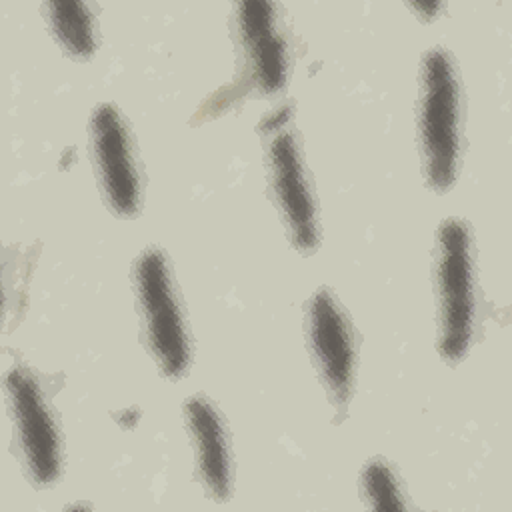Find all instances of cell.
Wrapping results in <instances>:
<instances>
[{"label":"cell","mask_w":512,"mask_h":512,"mask_svg":"<svg viewBox=\"0 0 512 512\" xmlns=\"http://www.w3.org/2000/svg\"><path fill=\"white\" fill-rule=\"evenodd\" d=\"M364 494L376 510H402L404 502L392 470L386 462H370L362 474Z\"/></svg>","instance_id":"8fae6325"},{"label":"cell","mask_w":512,"mask_h":512,"mask_svg":"<svg viewBox=\"0 0 512 512\" xmlns=\"http://www.w3.org/2000/svg\"><path fill=\"white\" fill-rule=\"evenodd\" d=\"M308 328L322 380L332 400L344 404L352 388L354 346L348 320L326 288L318 290L310 300Z\"/></svg>","instance_id":"8992f818"},{"label":"cell","mask_w":512,"mask_h":512,"mask_svg":"<svg viewBox=\"0 0 512 512\" xmlns=\"http://www.w3.org/2000/svg\"><path fill=\"white\" fill-rule=\"evenodd\" d=\"M6 390L28 472L38 484H50L60 472V440L40 386L30 372L14 366L6 374Z\"/></svg>","instance_id":"277c9868"},{"label":"cell","mask_w":512,"mask_h":512,"mask_svg":"<svg viewBox=\"0 0 512 512\" xmlns=\"http://www.w3.org/2000/svg\"><path fill=\"white\" fill-rule=\"evenodd\" d=\"M48 22L60 44L74 56L86 58L94 52V24L92 14L84 2L56 0L46 4Z\"/></svg>","instance_id":"30bf717a"},{"label":"cell","mask_w":512,"mask_h":512,"mask_svg":"<svg viewBox=\"0 0 512 512\" xmlns=\"http://www.w3.org/2000/svg\"><path fill=\"white\" fill-rule=\"evenodd\" d=\"M92 148L108 204L122 216H134L140 202V182L128 130L112 104H100L92 114Z\"/></svg>","instance_id":"5b68a950"},{"label":"cell","mask_w":512,"mask_h":512,"mask_svg":"<svg viewBox=\"0 0 512 512\" xmlns=\"http://www.w3.org/2000/svg\"><path fill=\"white\" fill-rule=\"evenodd\" d=\"M436 284L440 300L438 348L446 360H460L474 332L472 242L462 220L450 218L438 230Z\"/></svg>","instance_id":"7a4b0ae2"},{"label":"cell","mask_w":512,"mask_h":512,"mask_svg":"<svg viewBox=\"0 0 512 512\" xmlns=\"http://www.w3.org/2000/svg\"><path fill=\"white\" fill-rule=\"evenodd\" d=\"M134 278L150 350L168 376H180L188 366L190 348L164 252L156 248L142 252Z\"/></svg>","instance_id":"3957f363"},{"label":"cell","mask_w":512,"mask_h":512,"mask_svg":"<svg viewBox=\"0 0 512 512\" xmlns=\"http://www.w3.org/2000/svg\"><path fill=\"white\" fill-rule=\"evenodd\" d=\"M268 162L274 194L286 226L290 228L292 242L300 250H312L318 244L316 210L306 182L298 144L290 130H282L274 136L270 142Z\"/></svg>","instance_id":"52a82bcc"},{"label":"cell","mask_w":512,"mask_h":512,"mask_svg":"<svg viewBox=\"0 0 512 512\" xmlns=\"http://www.w3.org/2000/svg\"><path fill=\"white\" fill-rule=\"evenodd\" d=\"M458 80L452 58L440 50H428L422 62L420 142L428 182L444 192L452 186L458 168Z\"/></svg>","instance_id":"6da1fadb"},{"label":"cell","mask_w":512,"mask_h":512,"mask_svg":"<svg viewBox=\"0 0 512 512\" xmlns=\"http://www.w3.org/2000/svg\"><path fill=\"white\" fill-rule=\"evenodd\" d=\"M238 30L254 86L262 94H274L286 84L288 56L280 34L274 4L262 0L238 6Z\"/></svg>","instance_id":"ba28073f"},{"label":"cell","mask_w":512,"mask_h":512,"mask_svg":"<svg viewBox=\"0 0 512 512\" xmlns=\"http://www.w3.org/2000/svg\"><path fill=\"white\" fill-rule=\"evenodd\" d=\"M184 414L196 444L202 480L214 498L226 500L230 496V456L220 416L214 406L200 396L186 402Z\"/></svg>","instance_id":"9c48e42d"}]
</instances>
